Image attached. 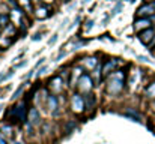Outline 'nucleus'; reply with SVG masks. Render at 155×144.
<instances>
[{
  "label": "nucleus",
  "mask_w": 155,
  "mask_h": 144,
  "mask_svg": "<svg viewBox=\"0 0 155 144\" xmlns=\"http://www.w3.org/2000/svg\"><path fill=\"white\" fill-rule=\"evenodd\" d=\"M124 87V74L122 72H116L111 74L110 81H108V92L110 93H117L120 92Z\"/></svg>",
  "instance_id": "1"
},
{
  "label": "nucleus",
  "mask_w": 155,
  "mask_h": 144,
  "mask_svg": "<svg viewBox=\"0 0 155 144\" xmlns=\"http://www.w3.org/2000/svg\"><path fill=\"white\" fill-rule=\"evenodd\" d=\"M155 38V32L149 27V29H145L143 32H139V39L145 44V45H151V42L154 41Z\"/></svg>",
  "instance_id": "2"
},
{
  "label": "nucleus",
  "mask_w": 155,
  "mask_h": 144,
  "mask_svg": "<svg viewBox=\"0 0 155 144\" xmlns=\"http://www.w3.org/2000/svg\"><path fill=\"white\" fill-rule=\"evenodd\" d=\"M83 108H84V99L81 98V95L75 93V95L72 96V110L75 113H81Z\"/></svg>",
  "instance_id": "3"
},
{
  "label": "nucleus",
  "mask_w": 155,
  "mask_h": 144,
  "mask_svg": "<svg viewBox=\"0 0 155 144\" xmlns=\"http://www.w3.org/2000/svg\"><path fill=\"white\" fill-rule=\"evenodd\" d=\"M77 86H78V89H81V90H84V92H89L91 87H92V80H91V77L81 75V78H80V81L77 83Z\"/></svg>",
  "instance_id": "4"
},
{
  "label": "nucleus",
  "mask_w": 155,
  "mask_h": 144,
  "mask_svg": "<svg viewBox=\"0 0 155 144\" xmlns=\"http://www.w3.org/2000/svg\"><path fill=\"white\" fill-rule=\"evenodd\" d=\"M151 14H155V5H151V3L143 5V6L139 8V11H137V15H139V17H145V15H151Z\"/></svg>",
  "instance_id": "5"
},
{
  "label": "nucleus",
  "mask_w": 155,
  "mask_h": 144,
  "mask_svg": "<svg viewBox=\"0 0 155 144\" xmlns=\"http://www.w3.org/2000/svg\"><path fill=\"white\" fill-rule=\"evenodd\" d=\"M134 27H136L137 32H140V29H149V27H151V20H148V18H142V20L136 21Z\"/></svg>",
  "instance_id": "6"
},
{
  "label": "nucleus",
  "mask_w": 155,
  "mask_h": 144,
  "mask_svg": "<svg viewBox=\"0 0 155 144\" xmlns=\"http://www.w3.org/2000/svg\"><path fill=\"white\" fill-rule=\"evenodd\" d=\"M24 111H26V108H24V102H21V104H18V105L15 107L14 114H15V117L24 120V119H26V113H24Z\"/></svg>",
  "instance_id": "7"
},
{
  "label": "nucleus",
  "mask_w": 155,
  "mask_h": 144,
  "mask_svg": "<svg viewBox=\"0 0 155 144\" xmlns=\"http://www.w3.org/2000/svg\"><path fill=\"white\" fill-rule=\"evenodd\" d=\"M29 120H30L32 123H38V122H39V111L35 110V108H32L30 113H29Z\"/></svg>",
  "instance_id": "8"
},
{
  "label": "nucleus",
  "mask_w": 155,
  "mask_h": 144,
  "mask_svg": "<svg viewBox=\"0 0 155 144\" xmlns=\"http://www.w3.org/2000/svg\"><path fill=\"white\" fill-rule=\"evenodd\" d=\"M114 66H116V62H114V60H113V62H107V63H105V66H104V69H103V74L104 75L110 74V71H113V69H114Z\"/></svg>",
  "instance_id": "9"
},
{
  "label": "nucleus",
  "mask_w": 155,
  "mask_h": 144,
  "mask_svg": "<svg viewBox=\"0 0 155 144\" xmlns=\"http://www.w3.org/2000/svg\"><path fill=\"white\" fill-rule=\"evenodd\" d=\"M48 104H50V110H53L56 113V110H57V98L51 95L48 98Z\"/></svg>",
  "instance_id": "10"
},
{
  "label": "nucleus",
  "mask_w": 155,
  "mask_h": 144,
  "mask_svg": "<svg viewBox=\"0 0 155 144\" xmlns=\"http://www.w3.org/2000/svg\"><path fill=\"white\" fill-rule=\"evenodd\" d=\"M146 95L149 98H155V83H152L148 89H146Z\"/></svg>",
  "instance_id": "11"
},
{
  "label": "nucleus",
  "mask_w": 155,
  "mask_h": 144,
  "mask_svg": "<svg viewBox=\"0 0 155 144\" xmlns=\"http://www.w3.org/2000/svg\"><path fill=\"white\" fill-rule=\"evenodd\" d=\"M9 24V17L8 15H0V27H6Z\"/></svg>",
  "instance_id": "12"
},
{
  "label": "nucleus",
  "mask_w": 155,
  "mask_h": 144,
  "mask_svg": "<svg viewBox=\"0 0 155 144\" xmlns=\"http://www.w3.org/2000/svg\"><path fill=\"white\" fill-rule=\"evenodd\" d=\"M20 5H21L24 9L32 11V2H30V0H20Z\"/></svg>",
  "instance_id": "13"
},
{
  "label": "nucleus",
  "mask_w": 155,
  "mask_h": 144,
  "mask_svg": "<svg viewBox=\"0 0 155 144\" xmlns=\"http://www.w3.org/2000/svg\"><path fill=\"white\" fill-rule=\"evenodd\" d=\"M12 74H14V69L8 71V74H5V75H0V83H2V81H5V80H8L9 77H12Z\"/></svg>",
  "instance_id": "14"
},
{
  "label": "nucleus",
  "mask_w": 155,
  "mask_h": 144,
  "mask_svg": "<svg viewBox=\"0 0 155 144\" xmlns=\"http://www.w3.org/2000/svg\"><path fill=\"white\" fill-rule=\"evenodd\" d=\"M24 86H26V83H24V84H21V86H20V87H18V90H17V92H15V93H14V96H12V98H14V99H17V98H18V96L21 95V92H23V90H24Z\"/></svg>",
  "instance_id": "15"
},
{
  "label": "nucleus",
  "mask_w": 155,
  "mask_h": 144,
  "mask_svg": "<svg viewBox=\"0 0 155 144\" xmlns=\"http://www.w3.org/2000/svg\"><path fill=\"white\" fill-rule=\"evenodd\" d=\"M56 39H57V36H53L51 39H50V42H48V44H50V45H53V44L56 42Z\"/></svg>",
  "instance_id": "16"
},
{
  "label": "nucleus",
  "mask_w": 155,
  "mask_h": 144,
  "mask_svg": "<svg viewBox=\"0 0 155 144\" xmlns=\"http://www.w3.org/2000/svg\"><path fill=\"white\" fill-rule=\"evenodd\" d=\"M0 144H6V141H5V140H3L2 137H0Z\"/></svg>",
  "instance_id": "17"
},
{
  "label": "nucleus",
  "mask_w": 155,
  "mask_h": 144,
  "mask_svg": "<svg viewBox=\"0 0 155 144\" xmlns=\"http://www.w3.org/2000/svg\"><path fill=\"white\" fill-rule=\"evenodd\" d=\"M42 2H45V3H50V2H54V0H42Z\"/></svg>",
  "instance_id": "18"
},
{
  "label": "nucleus",
  "mask_w": 155,
  "mask_h": 144,
  "mask_svg": "<svg viewBox=\"0 0 155 144\" xmlns=\"http://www.w3.org/2000/svg\"><path fill=\"white\" fill-rule=\"evenodd\" d=\"M18 144H21V143H18Z\"/></svg>",
  "instance_id": "19"
},
{
  "label": "nucleus",
  "mask_w": 155,
  "mask_h": 144,
  "mask_svg": "<svg viewBox=\"0 0 155 144\" xmlns=\"http://www.w3.org/2000/svg\"><path fill=\"white\" fill-rule=\"evenodd\" d=\"M154 107H155V105H154Z\"/></svg>",
  "instance_id": "20"
}]
</instances>
